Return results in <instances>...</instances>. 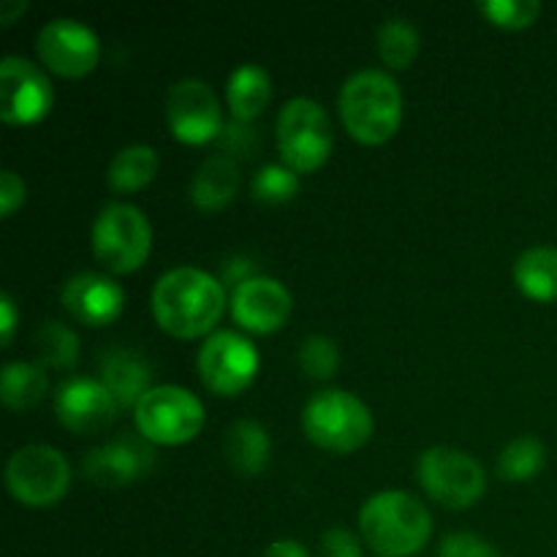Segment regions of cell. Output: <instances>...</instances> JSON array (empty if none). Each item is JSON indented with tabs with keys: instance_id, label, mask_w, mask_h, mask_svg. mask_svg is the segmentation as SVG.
<instances>
[{
	"instance_id": "33",
	"label": "cell",
	"mask_w": 557,
	"mask_h": 557,
	"mask_svg": "<svg viewBox=\"0 0 557 557\" xmlns=\"http://www.w3.org/2000/svg\"><path fill=\"white\" fill-rule=\"evenodd\" d=\"M218 141L223 145V156L232 158V152H250L256 145V134L253 128H250V123H239V120H228L226 125H223L221 136H218Z\"/></svg>"
},
{
	"instance_id": "14",
	"label": "cell",
	"mask_w": 557,
	"mask_h": 557,
	"mask_svg": "<svg viewBox=\"0 0 557 557\" xmlns=\"http://www.w3.org/2000/svg\"><path fill=\"white\" fill-rule=\"evenodd\" d=\"M232 319L239 330L250 335H272L288 321L294 308V299L281 281L270 275H253L245 283L234 286L228 297Z\"/></svg>"
},
{
	"instance_id": "35",
	"label": "cell",
	"mask_w": 557,
	"mask_h": 557,
	"mask_svg": "<svg viewBox=\"0 0 557 557\" xmlns=\"http://www.w3.org/2000/svg\"><path fill=\"white\" fill-rule=\"evenodd\" d=\"M14 332H16V305L14 299H11V294H3V297H0V341H3V346H11Z\"/></svg>"
},
{
	"instance_id": "16",
	"label": "cell",
	"mask_w": 557,
	"mask_h": 557,
	"mask_svg": "<svg viewBox=\"0 0 557 557\" xmlns=\"http://www.w3.org/2000/svg\"><path fill=\"white\" fill-rule=\"evenodd\" d=\"M152 466H156V451L150 449V441L131 438V435L98 446L82 460V471L98 487L134 484L145 479Z\"/></svg>"
},
{
	"instance_id": "22",
	"label": "cell",
	"mask_w": 557,
	"mask_h": 557,
	"mask_svg": "<svg viewBox=\"0 0 557 557\" xmlns=\"http://www.w3.org/2000/svg\"><path fill=\"white\" fill-rule=\"evenodd\" d=\"M515 283L528 299L557 302V248H528L515 261Z\"/></svg>"
},
{
	"instance_id": "4",
	"label": "cell",
	"mask_w": 557,
	"mask_h": 557,
	"mask_svg": "<svg viewBox=\"0 0 557 557\" xmlns=\"http://www.w3.org/2000/svg\"><path fill=\"white\" fill-rule=\"evenodd\" d=\"M373 413L357 395L343 389L319 392L302 411V430L319 449L351 455L373 438Z\"/></svg>"
},
{
	"instance_id": "27",
	"label": "cell",
	"mask_w": 557,
	"mask_h": 557,
	"mask_svg": "<svg viewBox=\"0 0 557 557\" xmlns=\"http://www.w3.org/2000/svg\"><path fill=\"white\" fill-rule=\"evenodd\" d=\"M379 54L386 69L406 71L419 54V30L403 16H392L379 27Z\"/></svg>"
},
{
	"instance_id": "31",
	"label": "cell",
	"mask_w": 557,
	"mask_h": 557,
	"mask_svg": "<svg viewBox=\"0 0 557 557\" xmlns=\"http://www.w3.org/2000/svg\"><path fill=\"white\" fill-rule=\"evenodd\" d=\"M438 557H500L498 549L479 533H449L441 542Z\"/></svg>"
},
{
	"instance_id": "26",
	"label": "cell",
	"mask_w": 557,
	"mask_h": 557,
	"mask_svg": "<svg viewBox=\"0 0 557 557\" xmlns=\"http://www.w3.org/2000/svg\"><path fill=\"white\" fill-rule=\"evenodd\" d=\"M544 466H547V446L536 435H520L511 444H506L495 468H498V476L504 482L520 484L536 479Z\"/></svg>"
},
{
	"instance_id": "12",
	"label": "cell",
	"mask_w": 557,
	"mask_h": 557,
	"mask_svg": "<svg viewBox=\"0 0 557 557\" xmlns=\"http://www.w3.org/2000/svg\"><path fill=\"white\" fill-rule=\"evenodd\" d=\"M36 54L52 74L65 79H82L92 74L101 58L98 36L79 20L58 16L47 22L36 36Z\"/></svg>"
},
{
	"instance_id": "15",
	"label": "cell",
	"mask_w": 557,
	"mask_h": 557,
	"mask_svg": "<svg viewBox=\"0 0 557 557\" xmlns=\"http://www.w3.org/2000/svg\"><path fill=\"white\" fill-rule=\"evenodd\" d=\"M117 400L101 379H69L54 395L58 422L76 435L101 433L117 419Z\"/></svg>"
},
{
	"instance_id": "17",
	"label": "cell",
	"mask_w": 557,
	"mask_h": 557,
	"mask_svg": "<svg viewBox=\"0 0 557 557\" xmlns=\"http://www.w3.org/2000/svg\"><path fill=\"white\" fill-rule=\"evenodd\" d=\"M63 308L87 326H109L120 319L125 294L112 277L98 272H79L63 286Z\"/></svg>"
},
{
	"instance_id": "37",
	"label": "cell",
	"mask_w": 557,
	"mask_h": 557,
	"mask_svg": "<svg viewBox=\"0 0 557 557\" xmlns=\"http://www.w3.org/2000/svg\"><path fill=\"white\" fill-rule=\"evenodd\" d=\"M25 9H27L25 0H22V3L20 0H16V3L14 0H5V3L0 5V22H3V25H11V22H14V16L22 14Z\"/></svg>"
},
{
	"instance_id": "18",
	"label": "cell",
	"mask_w": 557,
	"mask_h": 557,
	"mask_svg": "<svg viewBox=\"0 0 557 557\" xmlns=\"http://www.w3.org/2000/svg\"><path fill=\"white\" fill-rule=\"evenodd\" d=\"M101 384L112 392L120 408H136L152 389V370L139 354L114 348L101 359Z\"/></svg>"
},
{
	"instance_id": "8",
	"label": "cell",
	"mask_w": 557,
	"mask_h": 557,
	"mask_svg": "<svg viewBox=\"0 0 557 557\" xmlns=\"http://www.w3.org/2000/svg\"><path fill=\"white\" fill-rule=\"evenodd\" d=\"M417 476L435 504L455 511L471 509L487 490V473L482 462L455 446H433L422 451L417 462Z\"/></svg>"
},
{
	"instance_id": "25",
	"label": "cell",
	"mask_w": 557,
	"mask_h": 557,
	"mask_svg": "<svg viewBox=\"0 0 557 557\" xmlns=\"http://www.w3.org/2000/svg\"><path fill=\"white\" fill-rule=\"evenodd\" d=\"M36 362L52 370H74L79 362V337L60 321H47L33 335Z\"/></svg>"
},
{
	"instance_id": "1",
	"label": "cell",
	"mask_w": 557,
	"mask_h": 557,
	"mask_svg": "<svg viewBox=\"0 0 557 557\" xmlns=\"http://www.w3.org/2000/svg\"><path fill=\"white\" fill-rule=\"evenodd\" d=\"M152 315L166 335L180 341L212 335L226 310V288L215 275L196 267H174L152 288Z\"/></svg>"
},
{
	"instance_id": "32",
	"label": "cell",
	"mask_w": 557,
	"mask_h": 557,
	"mask_svg": "<svg viewBox=\"0 0 557 557\" xmlns=\"http://www.w3.org/2000/svg\"><path fill=\"white\" fill-rule=\"evenodd\" d=\"M321 549H324V557H364L359 536H354L346 528H330L321 536Z\"/></svg>"
},
{
	"instance_id": "21",
	"label": "cell",
	"mask_w": 557,
	"mask_h": 557,
	"mask_svg": "<svg viewBox=\"0 0 557 557\" xmlns=\"http://www.w3.org/2000/svg\"><path fill=\"white\" fill-rule=\"evenodd\" d=\"M272 101V79L261 65L243 63L232 71L226 85V103L232 120L253 123Z\"/></svg>"
},
{
	"instance_id": "10",
	"label": "cell",
	"mask_w": 557,
	"mask_h": 557,
	"mask_svg": "<svg viewBox=\"0 0 557 557\" xmlns=\"http://www.w3.org/2000/svg\"><path fill=\"white\" fill-rule=\"evenodd\" d=\"M259 373V351L253 343L234 330H218L199 351V375L210 392L237 397L248 389Z\"/></svg>"
},
{
	"instance_id": "3",
	"label": "cell",
	"mask_w": 557,
	"mask_h": 557,
	"mask_svg": "<svg viewBox=\"0 0 557 557\" xmlns=\"http://www.w3.org/2000/svg\"><path fill=\"white\" fill-rule=\"evenodd\" d=\"M337 109H341L343 125L354 139L379 147L400 131L403 92L392 74L364 69L343 82Z\"/></svg>"
},
{
	"instance_id": "11",
	"label": "cell",
	"mask_w": 557,
	"mask_h": 557,
	"mask_svg": "<svg viewBox=\"0 0 557 557\" xmlns=\"http://www.w3.org/2000/svg\"><path fill=\"white\" fill-rule=\"evenodd\" d=\"M54 103V90L41 65L9 54L0 63V117L5 125L41 123Z\"/></svg>"
},
{
	"instance_id": "34",
	"label": "cell",
	"mask_w": 557,
	"mask_h": 557,
	"mask_svg": "<svg viewBox=\"0 0 557 557\" xmlns=\"http://www.w3.org/2000/svg\"><path fill=\"white\" fill-rule=\"evenodd\" d=\"M25 180L11 169H3V174H0V212H3V218L14 215L16 207L25 205Z\"/></svg>"
},
{
	"instance_id": "20",
	"label": "cell",
	"mask_w": 557,
	"mask_h": 557,
	"mask_svg": "<svg viewBox=\"0 0 557 557\" xmlns=\"http://www.w3.org/2000/svg\"><path fill=\"white\" fill-rule=\"evenodd\" d=\"M223 451H226V460L234 471L243 473V476H256V473L264 471L272 457L270 433L256 419H237L226 430Z\"/></svg>"
},
{
	"instance_id": "6",
	"label": "cell",
	"mask_w": 557,
	"mask_h": 557,
	"mask_svg": "<svg viewBox=\"0 0 557 557\" xmlns=\"http://www.w3.org/2000/svg\"><path fill=\"white\" fill-rule=\"evenodd\" d=\"M152 250V228L145 212L128 201H112L92 223V253L114 275L136 272Z\"/></svg>"
},
{
	"instance_id": "28",
	"label": "cell",
	"mask_w": 557,
	"mask_h": 557,
	"mask_svg": "<svg viewBox=\"0 0 557 557\" xmlns=\"http://www.w3.org/2000/svg\"><path fill=\"white\" fill-rule=\"evenodd\" d=\"M250 190L261 205H286L299 194V174L286 163H267L253 174Z\"/></svg>"
},
{
	"instance_id": "30",
	"label": "cell",
	"mask_w": 557,
	"mask_h": 557,
	"mask_svg": "<svg viewBox=\"0 0 557 557\" xmlns=\"http://www.w3.org/2000/svg\"><path fill=\"white\" fill-rule=\"evenodd\" d=\"M479 11H482L495 27H504V30H522V27H531L533 22L539 20L542 3H539V0H487V3L479 5Z\"/></svg>"
},
{
	"instance_id": "5",
	"label": "cell",
	"mask_w": 557,
	"mask_h": 557,
	"mask_svg": "<svg viewBox=\"0 0 557 557\" xmlns=\"http://www.w3.org/2000/svg\"><path fill=\"white\" fill-rule=\"evenodd\" d=\"M277 152L297 174L319 172L332 156L335 134L326 109L313 98L297 96L281 109L275 125Z\"/></svg>"
},
{
	"instance_id": "19",
	"label": "cell",
	"mask_w": 557,
	"mask_h": 557,
	"mask_svg": "<svg viewBox=\"0 0 557 557\" xmlns=\"http://www.w3.org/2000/svg\"><path fill=\"white\" fill-rule=\"evenodd\" d=\"M239 190V166L228 156H210L190 180V201L201 212H221Z\"/></svg>"
},
{
	"instance_id": "23",
	"label": "cell",
	"mask_w": 557,
	"mask_h": 557,
	"mask_svg": "<svg viewBox=\"0 0 557 557\" xmlns=\"http://www.w3.org/2000/svg\"><path fill=\"white\" fill-rule=\"evenodd\" d=\"M158 174V152L150 145H128L109 161L107 185L114 194L147 188Z\"/></svg>"
},
{
	"instance_id": "2",
	"label": "cell",
	"mask_w": 557,
	"mask_h": 557,
	"mask_svg": "<svg viewBox=\"0 0 557 557\" xmlns=\"http://www.w3.org/2000/svg\"><path fill=\"white\" fill-rule=\"evenodd\" d=\"M359 533L381 557H411L422 553L433 533V517L417 495L384 490L359 509Z\"/></svg>"
},
{
	"instance_id": "29",
	"label": "cell",
	"mask_w": 557,
	"mask_h": 557,
	"mask_svg": "<svg viewBox=\"0 0 557 557\" xmlns=\"http://www.w3.org/2000/svg\"><path fill=\"white\" fill-rule=\"evenodd\" d=\"M299 368H302L305 375H310L315 381L332 379L337 373V368H341L337 343L326 335H310L299 346Z\"/></svg>"
},
{
	"instance_id": "36",
	"label": "cell",
	"mask_w": 557,
	"mask_h": 557,
	"mask_svg": "<svg viewBox=\"0 0 557 557\" xmlns=\"http://www.w3.org/2000/svg\"><path fill=\"white\" fill-rule=\"evenodd\" d=\"M261 557H310V555L308 549H305L299 542H294V539H277V542H272L270 547L264 549V555Z\"/></svg>"
},
{
	"instance_id": "7",
	"label": "cell",
	"mask_w": 557,
	"mask_h": 557,
	"mask_svg": "<svg viewBox=\"0 0 557 557\" xmlns=\"http://www.w3.org/2000/svg\"><path fill=\"white\" fill-rule=\"evenodd\" d=\"M136 430L156 446L190 444L205 428V406L185 386L158 384L134 408Z\"/></svg>"
},
{
	"instance_id": "9",
	"label": "cell",
	"mask_w": 557,
	"mask_h": 557,
	"mask_svg": "<svg viewBox=\"0 0 557 557\" xmlns=\"http://www.w3.org/2000/svg\"><path fill=\"white\" fill-rule=\"evenodd\" d=\"M5 487L14 500L30 509L58 506L71 487L69 460L54 446H22L5 462Z\"/></svg>"
},
{
	"instance_id": "24",
	"label": "cell",
	"mask_w": 557,
	"mask_h": 557,
	"mask_svg": "<svg viewBox=\"0 0 557 557\" xmlns=\"http://www.w3.org/2000/svg\"><path fill=\"white\" fill-rule=\"evenodd\" d=\"M49 389L47 373L38 362H9L0 373V400L9 411H27L38 406Z\"/></svg>"
},
{
	"instance_id": "13",
	"label": "cell",
	"mask_w": 557,
	"mask_h": 557,
	"mask_svg": "<svg viewBox=\"0 0 557 557\" xmlns=\"http://www.w3.org/2000/svg\"><path fill=\"white\" fill-rule=\"evenodd\" d=\"M166 125L183 145H207L223 131L218 92L201 79H183L166 96Z\"/></svg>"
}]
</instances>
